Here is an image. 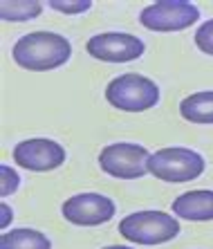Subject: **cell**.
Here are the masks:
<instances>
[{
    "label": "cell",
    "instance_id": "obj_17",
    "mask_svg": "<svg viewBox=\"0 0 213 249\" xmlns=\"http://www.w3.org/2000/svg\"><path fill=\"white\" fill-rule=\"evenodd\" d=\"M0 211H2V220H0V229L2 231H7V227H9V222L14 220V209L9 207L7 202L0 204Z\"/></svg>",
    "mask_w": 213,
    "mask_h": 249
},
{
    "label": "cell",
    "instance_id": "obj_2",
    "mask_svg": "<svg viewBox=\"0 0 213 249\" xmlns=\"http://www.w3.org/2000/svg\"><path fill=\"white\" fill-rule=\"evenodd\" d=\"M182 227L173 213L160 209H146L128 213L119 222V233L135 245H164L179 236Z\"/></svg>",
    "mask_w": 213,
    "mask_h": 249
},
{
    "label": "cell",
    "instance_id": "obj_5",
    "mask_svg": "<svg viewBox=\"0 0 213 249\" xmlns=\"http://www.w3.org/2000/svg\"><path fill=\"white\" fill-rule=\"evenodd\" d=\"M150 153L146 146L135 142H115L101 148L99 168L117 180H139L148 173Z\"/></svg>",
    "mask_w": 213,
    "mask_h": 249
},
{
    "label": "cell",
    "instance_id": "obj_8",
    "mask_svg": "<svg viewBox=\"0 0 213 249\" xmlns=\"http://www.w3.org/2000/svg\"><path fill=\"white\" fill-rule=\"evenodd\" d=\"M12 157L25 171L47 173V171H56V168L63 166L65 160H68V153L58 142L50 137H32L18 142L14 146Z\"/></svg>",
    "mask_w": 213,
    "mask_h": 249
},
{
    "label": "cell",
    "instance_id": "obj_13",
    "mask_svg": "<svg viewBox=\"0 0 213 249\" xmlns=\"http://www.w3.org/2000/svg\"><path fill=\"white\" fill-rule=\"evenodd\" d=\"M40 0H2L0 2V18L5 23H27L43 14Z\"/></svg>",
    "mask_w": 213,
    "mask_h": 249
},
{
    "label": "cell",
    "instance_id": "obj_7",
    "mask_svg": "<svg viewBox=\"0 0 213 249\" xmlns=\"http://www.w3.org/2000/svg\"><path fill=\"white\" fill-rule=\"evenodd\" d=\"M86 52L104 63H133L144 56L146 43L128 32H104L88 38Z\"/></svg>",
    "mask_w": 213,
    "mask_h": 249
},
{
    "label": "cell",
    "instance_id": "obj_12",
    "mask_svg": "<svg viewBox=\"0 0 213 249\" xmlns=\"http://www.w3.org/2000/svg\"><path fill=\"white\" fill-rule=\"evenodd\" d=\"M0 249H52V240L38 229L18 227L12 231H2Z\"/></svg>",
    "mask_w": 213,
    "mask_h": 249
},
{
    "label": "cell",
    "instance_id": "obj_14",
    "mask_svg": "<svg viewBox=\"0 0 213 249\" xmlns=\"http://www.w3.org/2000/svg\"><path fill=\"white\" fill-rule=\"evenodd\" d=\"M47 7L58 14H65V16H81L92 9V2L90 0H52V2H47Z\"/></svg>",
    "mask_w": 213,
    "mask_h": 249
},
{
    "label": "cell",
    "instance_id": "obj_3",
    "mask_svg": "<svg viewBox=\"0 0 213 249\" xmlns=\"http://www.w3.org/2000/svg\"><path fill=\"white\" fill-rule=\"evenodd\" d=\"M106 101L124 112H146L160 104V86L144 74L126 72L106 86Z\"/></svg>",
    "mask_w": 213,
    "mask_h": 249
},
{
    "label": "cell",
    "instance_id": "obj_16",
    "mask_svg": "<svg viewBox=\"0 0 213 249\" xmlns=\"http://www.w3.org/2000/svg\"><path fill=\"white\" fill-rule=\"evenodd\" d=\"M18 186H20V175H18L12 166L2 164V166H0V196L2 197L12 196V193L18 191Z\"/></svg>",
    "mask_w": 213,
    "mask_h": 249
},
{
    "label": "cell",
    "instance_id": "obj_4",
    "mask_svg": "<svg viewBox=\"0 0 213 249\" xmlns=\"http://www.w3.org/2000/svg\"><path fill=\"white\" fill-rule=\"evenodd\" d=\"M207 168L204 157L193 148L186 146H166L160 151L150 153L148 173L155 175L161 182L171 184H182V182L197 180Z\"/></svg>",
    "mask_w": 213,
    "mask_h": 249
},
{
    "label": "cell",
    "instance_id": "obj_15",
    "mask_svg": "<svg viewBox=\"0 0 213 249\" xmlns=\"http://www.w3.org/2000/svg\"><path fill=\"white\" fill-rule=\"evenodd\" d=\"M197 50L209 56H213V18H209L207 23H202L200 27L195 29V36H193Z\"/></svg>",
    "mask_w": 213,
    "mask_h": 249
},
{
    "label": "cell",
    "instance_id": "obj_1",
    "mask_svg": "<svg viewBox=\"0 0 213 249\" xmlns=\"http://www.w3.org/2000/svg\"><path fill=\"white\" fill-rule=\"evenodd\" d=\"M12 58L18 68L29 72H50L72 58V43L56 32H32L20 36L12 47Z\"/></svg>",
    "mask_w": 213,
    "mask_h": 249
},
{
    "label": "cell",
    "instance_id": "obj_10",
    "mask_svg": "<svg viewBox=\"0 0 213 249\" xmlns=\"http://www.w3.org/2000/svg\"><path fill=\"white\" fill-rule=\"evenodd\" d=\"M175 218L191 222H209L213 220V191L195 189V191L179 193L171 204Z\"/></svg>",
    "mask_w": 213,
    "mask_h": 249
},
{
    "label": "cell",
    "instance_id": "obj_18",
    "mask_svg": "<svg viewBox=\"0 0 213 249\" xmlns=\"http://www.w3.org/2000/svg\"><path fill=\"white\" fill-rule=\"evenodd\" d=\"M104 249H133V247H128V245H108Z\"/></svg>",
    "mask_w": 213,
    "mask_h": 249
},
{
    "label": "cell",
    "instance_id": "obj_11",
    "mask_svg": "<svg viewBox=\"0 0 213 249\" xmlns=\"http://www.w3.org/2000/svg\"><path fill=\"white\" fill-rule=\"evenodd\" d=\"M179 115L191 124L211 126L213 124V90L193 92L179 101Z\"/></svg>",
    "mask_w": 213,
    "mask_h": 249
},
{
    "label": "cell",
    "instance_id": "obj_6",
    "mask_svg": "<svg viewBox=\"0 0 213 249\" xmlns=\"http://www.w3.org/2000/svg\"><path fill=\"white\" fill-rule=\"evenodd\" d=\"M200 20V9L189 0H157L139 12V23L157 34L189 29Z\"/></svg>",
    "mask_w": 213,
    "mask_h": 249
},
{
    "label": "cell",
    "instance_id": "obj_9",
    "mask_svg": "<svg viewBox=\"0 0 213 249\" xmlns=\"http://www.w3.org/2000/svg\"><path fill=\"white\" fill-rule=\"evenodd\" d=\"M117 204L104 193H76L61 204V215L70 225L76 227H99L115 218Z\"/></svg>",
    "mask_w": 213,
    "mask_h": 249
}]
</instances>
